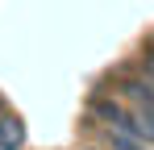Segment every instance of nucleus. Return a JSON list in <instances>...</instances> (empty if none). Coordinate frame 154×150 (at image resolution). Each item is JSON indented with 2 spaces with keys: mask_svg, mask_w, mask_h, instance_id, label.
Wrapping results in <instances>:
<instances>
[{
  "mask_svg": "<svg viewBox=\"0 0 154 150\" xmlns=\"http://www.w3.org/2000/svg\"><path fill=\"white\" fill-rule=\"evenodd\" d=\"M25 146V125L17 117H0V150H21Z\"/></svg>",
  "mask_w": 154,
  "mask_h": 150,
  "instance_id": "nucleus-1",
  "label": "nucleus"
}]
</instances>
